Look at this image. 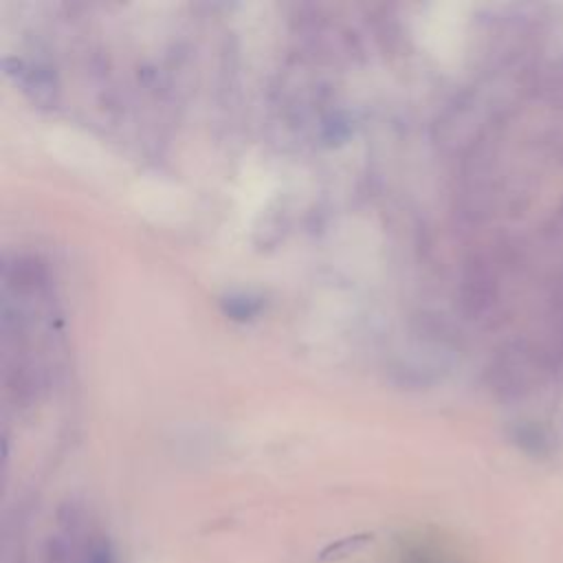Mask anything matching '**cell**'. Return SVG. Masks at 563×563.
Here are the masks:
<instances>
[{"label":"cell","mask_w":563,"mask_h":563,"mask_svg":"<svg viewBox=\"0 0 563 563\" xmlns=\"http://www.w3.org/2000/svg\"><path fill=\"white\" fill-rule=\"evenodd\" d=\"M367 541H369V537H367V534L343 537V539H339V541L330 543L328 548H323V550H321V554H319V559H321V561H336V559H345V556H350V554L358 552Z\"/></svg>","instance_id":"cell-1"},{"label":"cell","mask_w":563,"mask_h":563,"mask_svg":"<svg viewBox=\"0 0 563 563\" xmlns=\"http://www.w3.org/2000/svg\"><path fill=\"white\" fill-rule=\"evenodd\" d=\"M79 563H114V554H112V548H110L108 539H103V537L92 539L84 548V554H81Z\"/></svg>","instance_id":"cell-2"}]
</instances>
